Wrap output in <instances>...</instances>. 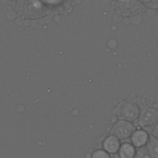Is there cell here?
Wrapping results in <instances>:
<instances>
[{
    "label": "cell",
    "mask_w": 158,
    "mask_h": 158,
    "mask_svg": "<svg viewBox=\"0 0 158 158\" xmlns=\"http://www.w3.org/2000/svg\"><path fill=\"white\" fill-rule=\"evenodd\" d=\"M116 114L119 119L131 122L139 117V110L136 104L130 102H122L116 109Z\"/></svg>",
    "instance_id": "cell-1"
},
{
    "label": "cell",
    "mask_w": 158,
    "mask_h": 158,
    "mask_svg": "<svg viewBox=\"0 0 158 158\" xmlns=\"http://www.w3.org/2000/svg\"><path fill=\"white\" fill-rule=\"evenodd\" d=\"M135 130V127L131 122L120 119L114 125L110 133L120 139H125L130 137Z\"/></svg>",
    "instance_id": "cell-2"
},
{
    "label": "cell",
    "mask_w": 158,
    "mask_h": 158,
    "mask_svg": "<svg viewBox=\"0 0 158 158\" xmlns=\"http://www.w3.org/2000/svg\"><path fill=\"white\" fill-rule=\"evenodd\" d=\"M45 7L38 0H29L23 5L22 10L23 15L27 17H38L44 14Z\"/></svg>",
    "instance_id": "cell-3"
},
{
    "label": "cell",
    "mask_w": 158,
    "mask_h": 158,
    "mask_svg": "<svg viewBox=\"0 0 158 158\" xmlns=\"http://www.w3.org/2000/svg\"><path fill=\"white\" fill-rule=\"evenodd\" d=\"M139 124L146 127L158 122V110L152 108L143 109L139 115Z\"/></svg>",
    "instance_id": "cell-4"
},
{
    "label": "cell",
    "mask_w": 158,
    "mask_h": 158,
    "mask_svg": "<svg viewBox=\"0 0 158 158\" xmlns=\"http://www.w3.org/2000/svg\"><path fill=\"white\" fill-rule=\"evenodd\" d=\"M131 139L133 145L136 147H141L147 143L149 138L146 131L143 130H135L131 136Z\"/></svg>",
    "instance_id": "cell-5"
},
{
    "label": "cell",
    "mask_w": 158,
    "mask_h": 158,
    "mask_svg": "<svg viewBox=\"0 0 158 158\" xmlns=\"http://www.w3.org/2000/svg\"><path fill=\"white\" fill-rule=\"evenodd\" d=\"M120 144L119 139L114 135L108 136L103 143L104 149L109 153H115L119 150Z\"/></svg>",
    "instance_id": "cell-6"
},
{
    "label": "cell",
    "mask_w": 158,
    "mask_h": 158,
    "mask_svg": "<svg viewBox=\"0 0 158 158\" xmlns=\"http://www.w3.org/2000/svg\"><path fill=\"white\" fill-rule=\"evenodd\" d=\"M119 154L123 158H129L135 156V149L133 144L128 143L122 144L119 148Z\"/></svg>",
    "instance_id": "cell-7"
},
{
    "label": "cell",
    "mask_w": 158,
    "mask_h": 158,
    "mask_svg": "<svg viewBox=\"0 0 158 158\" xmlns=\"http://www.w3.org/2000/svg\"><path fill=\"white\" fill-rule=\"evenodd\" d=\"M147 148L151 157H158V138L151 136L147 142Z\"/></svg>",
    "instance_id": "cell-8"
},
{
    "label": "cell",
    "mask_w": 158,
    "mask_h": 158,
    "mask_svg": "<svg viewBox=\"0 0 158 158\" xmlns=\"http://www.w3.org/2000/svg\"><path fill=\"white\" fill-rule=\"evenodd\" d=\"M136 157H151L147 146H141L136 152L135 156Z\"/></svg>",
    "instance_id": "cell-9"
},
{
    "label": "cell",
    "mask_w": 158,
    "mask_h": 158,
    "mask_svg": "<svg viewBox=\"0 0 158 158\" xmlns=\"http://www.w3.org/2000/svg\"><path fill=\"white\" fill-rule=\"evenodd\" d=\"M93 157H101V158H106L109 157V155L107 152H106L102 150H98L94 152L93 155Z\"/></svg>",
    "instance_id": "cell-10"
},
{
    "label": "cell",
    "mask_w": 158,
    "mask_h": 158,
    "mask_svg": "<svg viewBox=\"0 0 158 158\" xmlns=\"http://www.w3.org/2000/svg\"><path fill=\"white\" fill-rule=\"evenodd\" d=\"M45 3L48 4H55L61 1V0H43Z\"/></svg>",
    "instance_id": "cell-11"
},
{
    "label": "cell",
    "mask_w": 158,
    "mask_h": 158,
    "mask_svg": "<svg viewBox=\"0 0 158 158\" xmlns=\"http://www.w3.org/2000/svg\"><path fill=\"white\" fill-rule=\"evenodd\" d=\"M152 135L153 136H154L155 137L158 138V123L157 125L154 127V128L153 129L152 131Z\"/></svg>",
    "instance_id": "cell-12"
}]
</instances>
